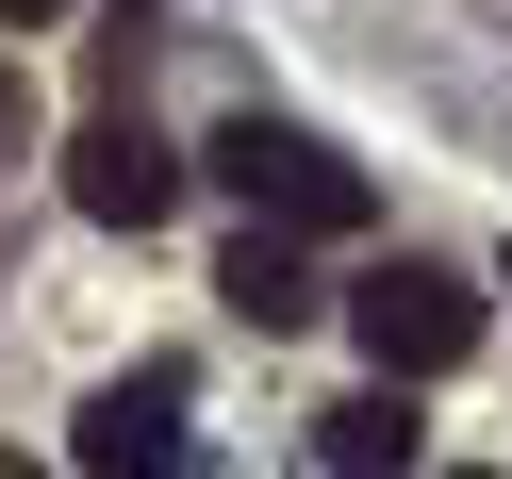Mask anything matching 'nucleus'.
I'll return each mask as SVG.
<instances>
[{
    "mask_svg": "<svg viewBox=\"0 0 512 479\" xmlns=\"http://www.w3.org/2000/svg\"><path fill=\"white\" fill-rule=\"evenodd\" d=\"M446 479H496V463H446Z\"/></svg>",
    "mask_w": 512,
    "mask_h": 479,
    "instance_id": "nucleus-10",
    "label": "nucleus"
},
{
    "mask_svg": "<svg viewBox=\"0 0 512 479\" xmlns=\"http://www.w3.org/2000/svg\"><path fill=\"white\" fill-rule=\"evenodd\" d=\"M50 17H67V0H0V34H50Z\"/></svg>",
    "mask_w": 512,
    "mask_h": 479,
    "instance_id": "nucleus-8",
    "label": "nucleus"
},
{
    "mask_svg": "<svg viewBox=\"0 0 512 479\" xmlns=\"http://www.w3.org/2000/svg\"><path fill=\"white\" fill-rule=\"evenodd\" d=\"M17 149H34V83L0 67V166H17Z\"/></svg>",
    "mask_w": 512,
    "mask_h": 479,
    "instance_id": "nucleus-7",
    "label": "nucleus"
},
{
    "mask_svg": "<svg viewBox=\"0 0 512 479\" xmlns=\"http://www.w3.org/2000/svg\"><path fill=\"white\" fill-rule=\"evenodd\" d=\"M0 479H50V463H0Z\"/></svg>",
    "mask_w": 512,
    "mask_h": 479,
    "instance_id": "nucleus-9",
    "label": "nucleus"
},
{
    "mask_svg": "<svg viewBox=\"0 0 512 479\" xmlns=\"http://www.w3.org/2000/svg\"><path fill=\"white\" fill-rule=\"evenodd\" d=\"M67 446H83V479H182V463H199V430H182V364H133V380H100Z\"/></svg>",
    "mask_w": 512,
    "mask_h": 479,
    "instance_id": "nucleus-3",
    "label": "nucleus"
},
{
    "mask_svg": "<svg viewBox=\"0 0 512 479\" xmlns=\"http://www.w3.org/2000/svg\"><path fill=\"white\" fill-rule=\"evenodd\" d=\"M314 446H331V479H413V463H430V430H413V380L331 397V413H314Z\"/></svg>",
    "mask_w": 512,
    "mask_h": 479,
    "instance_id": "nucleus-5",
    "label": "nucleus"
},
{
    "mask_svg": "<svg viewBox=\"0 0 512 479\" xmlns=\"http://www.w3.org/2000/svg\"><path fill=\"white\" fill-rule=\"evenodd\" d=\"M67 199L100 215V232H149V215L182 199V166H166V133H133V116H83V149H67Z\"/></svg>",
    "mask_w": 512,
    "mask_h": 479,
    "instance_id": "nucleus-4",
    "label": "nucleus"
},
{
    "mask_svg": "<svg viewBox=\"0 0 512 479\" xmlns=\"http://www.w3.org/2000/svg\"><path fill=\"white\" fill-rule=\"evenodd\" d=\"M215 298H232L248 331H298V314H331V298H314V265H298V232H265V215L232 232V265H215Z\"/></svg>",
    "mask_w": 512,
    "mask_h": 479,
    "instance_id": "nucleus-6",
    "label": "nucleus"
},
{
    "mask_svg": "<svg viewBox=\"0 0 512 479\" xmlns=\"http://www.w3.org/2000/svg\"><path fill=\"white\" fill-rule=\"evenodd\" d=\"M347 331H364V364H380V380H446V364L479 347V281L397 248L380 281H347Z\"/></svg>",
    "mask_w": 512,
    "mask_h": 479,
    "instance_id": "nucleus-2",
    "label": "nucleus"
},
{
    "mask_svg": "<svg viewBox=\"0 0 512 479\" xmlns=\"http://www.w3.org/2000/svg\"><path fill=\"white\" fill-rule=\"evenodd\" d=\"M199 166L232 182V199L265 215V232H298V248H331V232H364V215H380V182L347 166V149H314V133H281V116H232V133H215Z\"/></svg>",
    "mask_w": 512,
    "mask_h": 479,
    "instance_id": "nucleus-1",
    "label": "nucleus"
}]
</instances>
